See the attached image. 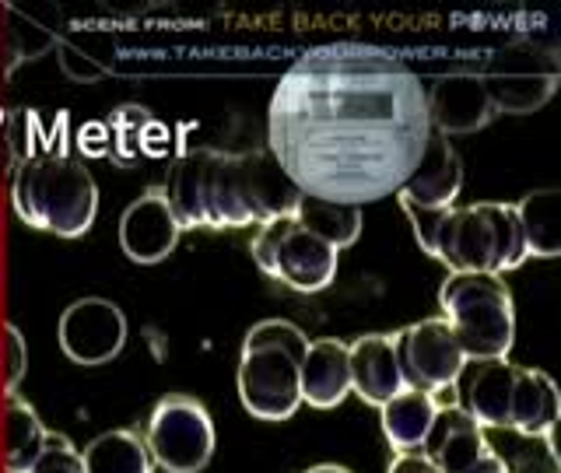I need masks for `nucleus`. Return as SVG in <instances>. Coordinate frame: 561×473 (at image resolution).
I'll return each mask as SVG.
<instances>
[{
  "mask_svg": "<svg viewBox=\"0 0 561 473\" xmlns=\"http://www.w3.org/2000/svg\"><path fill=\"white\" fill-rule=\"evenodd\" d=\"M432 134L421 78L393 53L327 43L277 81L267 151L298 193L365 207L393 197Z\"/></svg>",
  "mask_w": 561,
  "mask_h": 473,
  "instance_id": "f257e3e1",
  "label": "nucleus"
},
{
  "mask_svg": "<svg viewBox=\"0 0 561 473\" xmlns=\"http://www.w3.org/2000/svg\"><path fill=\"white\" fill-rule=\"evenodd\" d=\"M306 473H351L347 466H337V463H323V466H312Z\"/></svg>",
  "mask_w": 561,
  "mask_h": 473,
  "instance_id": "473e14b6",
  "label": "nucleus"
},
{
  "mask_svg": "<svg viewBox=\"0 0 561 473\" xmlns=\"http://www.w3.org/2000/svg\"><path fill=\"white\" fill-rule=\"evenodd\" d=\"M46 428L32 403L8 396L4 411V466L8 473H25L46 446Z\"/></svg>",
  "mask_w": 561,
  "mask_h": 473,
  "instance_id": "a878e982",
  "label": "nucleus"
},
{
  "mask_svg": "<svg viewBox=\"0 0 561 473\" xmlns=\"http://www.w3.org/2000/svg\"><path fill=\"white\" fill-rule=\"evenodd\" d=\"M435 411H438V403L432 393L400 390L397 396H390L379 407L382 435L390 438V446L397 452H417L432 428V420H435Z\"/></svg>",
  "mask_w": 561,
  "mask_h": 473,
  "instance_id": "4be33fe9",
  "label": "nucleus"
},
{
  "mask_svg": "<svg viewBox=\"0 0 561 473\" xmlns=\"http://www.w3.org/2000/svg\"><path fill=\"white\" fill-rule=\"evenodd\" d=\"M488 452L505 473H561L554 435H530L516 428H484Z\"/></svg>",
  "mask_w": 561,
  "mask_h": 473,
  "instance_id": "aec40b11",
  "label": "nucleus"
},
{
  "mask_svg": "<svg viewBox=\"0 0 561 473\" xmlns=\"http://www.w3.org/2000/svg\"><path fill=\"white\" fill-rule=\"evenodd\" d=\"M291 218L316 239L333 245L337 253L347 250V245L362 235V207H351V204H330V200H316L302 193Z\"/></svg>",
  "mask_w": 561,
  "mask_h": 473,
  "instance_id": "b1692460",
  "label": "nucleus"
},
{
  "mask_svg": "<svg viewBox=\"0 0 561 473\" xmlns=\"http://www.w3.org/2000/svg\"><path fill=\"white\" fill-rule=\"evenodd\" d=\"M428 102V123L435 134L443 137H463L484 130L495 119V105L488 99V88L481 70H456V74H443L432 92H425Z\"/></svg>",
  "mask_w": 561,
  "mask_h": 473,
  "instance_id": "f8f14e48",
  "label": "nucleus"
},
{
  "mask_svg": "<svg viewBox=\"0 0 561 473\" xmlns=\"http://www.w3.org/2000/svg\"><path fill=\"white\" fill-rule=\"evenodd\" d=\"M250 250L256 267L291 291L302 295L323 291L337 277L341 253L323 239H316L312 232H306L295 218H274L267 224H260Z\"/></svg>",
  "mask_w": 561,
  "mask_h": 473,
  "instance_id": "6e6552de",
  "label": "nucleus"
},
{
  "mask_svg": "<svg viewBox=\"0 0 561 473\" xmlns=\"http://www.w3.org/2000/svg\"><path fill=\"white\" fill-rule=\"evenodd\" d=\"M403 215L411 218V228H414V239L421 242V250L428 256H435V235H438V224H443L446 210H425V207H414V204H400Z\"/></svg>",
  "mask_w": 561,
  "mask_h": 473,
  "instance_id": "c85d7f7f",
  "label": "nucleus"
},
{
  "mask_svg": "<svg viewBox=\"0 0 561 473\" xmlns=\"http://www.w3.org/2000/svg\"><path fill=\"white\" fill-rule=\"evenodd\" d=\"M460 189H463L460 154H456V148L449 145V137L432 130L425 140V151L417 158V165L397 189V200L425 207V210H446V207H453L456 197H460Z\"/></svg>",
  "mask_w": 561,
  "mask_h": 473,
  "instance_id": "4468645a",
  "label": "nucleus"
},
{
  "mask_svg": "<svg viewBox=\"0 0 561 473\" xmlns=\"http://www.w3.org/2000/svg\"><path fill=\"white\" fill-rule=\"evenodd\" d=\"M25 473H84V463H81V452L70 446V438L49 431L39 460H35Z\"/></svg>",
  "mask_w": 561,
  "mask_h": 473,
  "instance_id": "bb28decb",
  "label": "nucleus"
},
{
  "mask_svg": "<svg viewBox=\"0 0 561 473\" xmlns=\"http://www.w3.org/2000/svg\"><path fill=\"white\" fill-rule=\"evenodd\" d=\"M561 417V396L551 376L540 368L519 365L516 390H513V428L530 435H554V425Z\"/></svg>",
  "mask_w": 561,
  "mask_h": 473,
  "instance_id": "412c9836",
  "label": "nucleus"
},
{
  "mask_svg": "<svg viewBox=\"0 0 561 473\" xmlns=\"http://www.w3.org/2000/svg\"><path fill=\"white\" fill-rule=\"evenodd\" d=\"M481 78L495 113L526 116L543 109L548 99L558 92L561 64L551 46L537 39H513L491 53Z\"/></svg>",
  "mask_w": 561,
  "mask_h": 473,
  "instance_id": "0eeeda50",
  "label": "nucleus"
},
{
  "mask_svg": "<svg viewBox=\"0 0 561 473\" xmlns=\"http://www.w3.org/2000/svg\"><path fill=\"white\" fill-rule=\"evenodd\" d=\"M4 350H8V376H4V393L14 396V390L22 385L25 379V365H28V347H25V337L18 326H4Z\"/></svg>",
  "mask_w": 561,
  "mask_h": 473,
  "instance_id": "cd10ccee",
  "label": "nucleus"
},
{
  "mask_svg": "<svg viewBox=\"0 0 561 473\" xmlns=\"http://www.w3.org/2000/svg\"><path fill=\"white\" fill-rule=\"evenodd\" d=\"M4 11H8V8H0V14H4Z\"/></svg>",
  "mask_w": 561,
  "mask_h": 473,
  "instance_id": "72a5a7b5",
  "label": "nucleus"
},
{
  "mask_svg": "<svg viewBox=\"0 0 561 473\" xmlns=\"http://www.w3.org/2000/svg\"><path fill=\"white\" fill-rule=\"evenodd\" d=\"M443 320L453 326L467 361L508 358L516 341V309L495 274H453L438 291Z\"/></svg>",
  "mask_w": 561,
  "mask_h": 473,
  "instance_id": "423d86ee",
  "label": "nucleus"
},
{
  "mask_svg": "<svg viewBox=\"0 0 561 473\" xmlns=\"http://www.w3.org/2000/svg\"><path fill=\"white\" fill-rule=\"evenodd\" d=\"M84 473H154L145 438L134 431H105L81 452Z\"/></svg>",
  "mask_w": 561,
  "mask_h": 473,
  "instance_id": "393cba45",
  "label": "nucleus"
},
{
  "mask_svg": "<svg viewBox=\"0 0 561 473\" xmlns=\"http://www.w3.org/2000/svg\"><path fill=\"white\" fill-rule=\"evenodd\" d=\"M516 207V221H519V239H523V253L526 256H558L561 253V197L558 189H537L526 193Z\"/></svg>",
  "mask_w": 561,
  "mask_h": 473,
  "instance_id": "5701e85b",
  "label": "nucleus"
},
{
  "mask_svg": "<svg viewBox=\"0 0 561 473\" xmlns=\"http://www.w3.org/2000/svg\"><path fill=\"white\" fill-rule=\"evenodd\" d=\"M57 337L75 365H105L127 344V315L110 298H78L64 309Z\"/></svg>",
  "mask_w": 561,
  "mask_h": 473,
  "instance_id": "9b49d317",
  "label": "nucleus"
},
{
  "mask_svg": "<svg viewBox=\"0 0 561 473\" xmlns=\"http://www.w3.org/2000/svg\"><path fill=\"white\" fill-rule=\"evenodd\" d=\"M298 390H302V403L316 411H330L344 403V396L351 393L347 344L337 337L312 341L306 347L302 365H298Z\"/></svg>",
  "mask_w": 561,
  "mask_h": 473,
  "instance_id": "a211bd4d",
  "label": "nucleus"
},
{
  "mask_svg": "<svg viewBox=\"0 0 561 473\" xmlns=\"http://www.w3.org/2000/svg\"><path fill=\"white\" fill-rule=\"evenodd\" d=\"M386 473H438V470L421 452H397V460Z\"/></svg>",
  "mask_w": 561,
  "mask_h": 473,
  "instance_id": "7c9ffc66",
  "label": "nucleus"
},
{
  "mask_svg": "<svg viewBox=\"0 0 561 473\" xmlns=\"http://www.w3.org/2000/svg\"><path fill=\"white\" fill-rule=\"evenodd\" d=\"M417 452L438 473H463L488 452L484 428L463 407H438Z\"/></svg>",
  "mask_w": 561,
  "mask_h": 473,
  "instance_id": "dca6fc26",
  "label": "nucleus"
},
{
  "mask_svg": "<svg viewBox=\"0 0 561 473\" xmlns=\"http://www.w3.org/2000/svg\"><path fill=\"white\" fill-rule=\"evenodd\" d=\"M347 365H351V393H358L368 407H382L390 396L408 390L390 333H365L355 344H347Z\"/></svg>",
  "mask_w": 561,
  "mask_h": 473,
  "instance_id": "2eb2a0df",
  "label": "nucleus"
},
{
  "mask_svg": "<svg viewBox=\"0 0 561 473\" xmlns=\"http://www.w3.org/2000/svg\"><path fill=\"white\" fill-rule=\"evenodd\" d=\"M298 186L274 162L267 148L260 151H207L201 183V218L204 228H242L267 224L274 218H291L298 204Z\"/></svg>",
  "mask_w": 561,
  "mask_h": 473,
  "instance_id": "f03ea898",
  "label": "nucleus"
},
{
  "mask_svg": "<svg viewBox=\"0 0 561 473\" xmlns=\"http://www.w3.org/2000/svg\"><path fill=\"white\" fill-rule=\"evenodd\" d=\"M435 259L453 274H508L526 259L513 204L449 207L435 235Z\"/></svg>",
  "mask_w": 561,
  "mask_h": 473,
  "instance_id": "39448f33",
  "label": "nucleus"
},
{
  "mask_svg": "<svg viewBox=\"0 0 561 473\" xmlns=\"http://www.w3.org/2000/svg\"><path fill=\"white\" fill-rule=\"evenodd\" d=\"M14 215L28 228L78 239L95 224L99 186L78 158H28L14 169L11 183Z\"/></svg>",
  "mask_w": 561,
  "mask_h": 473,
  "instance_id": "7ed1b4c3",
  "label": "nucleus"
},
{
  "mask_svg": "<svg viewBox=\"0 0 561 473\" xmlns=\"http://www.w3.org/2000/svg\"><path fill=\"white\" fill-rule=\"evenodd\" d=\"M463 473H505V470H502V463L495 460V455H491V452H484L481 460L473 463L470 470H463Z\"/></svg>",
  "mask_w": 561,
  "mask_h": 473,
  "instance_id": "2f4dec72",
  "label": "nucleus"
},
{
  "mask_svg": "<svg viewBox=\"0 0 561 473\" xmlns=\"http://www.w3.org/2000/svg\"><path fill=\"white\" fill-rule=\"evenodd\" d=\"M180 232L183 228L162 189L140 193L119 218V245L134 263H162L175 250Z\"/></svg>",
  "mask_w": 561,
  "mask_h": 473,
  "instance_id": "ddd939ff",
  "label": "nucleus"
},
{
  "mask_svg": "<svg viewBox=\"0 0 561 473\" xmlns=\"http://www.w3.org/2000/svg\"><path fill=\"white\" fill-rule=\"evenodd\" d=\"M105 127H110V158L123 169L137 165L140 158H162L169 151L165 130L158 127L145 105H119L105 119Z\"/></svg>",
  "mask_w": 561,
  "mask_h": 473,
  "instance_id": "6ab92c4d",
  "label": "nucleus"
},
{
  "mask_svg": "<svg viewBox=\"0 0 561 473\" xmlns=\"http://www.w3.org/2000/svg\"><path fill=\"white\" fill-rule=\"evenodd\" d=\"M519 365L508 358L473 361L463 379V411L481 428H513V390Z\"/></svg>",
  "mask_w": 561,
  "mask_h": 473,
  "instance_id": "f3484780",
  "label": "nucleus"
},
{
  "mask_svg": "<svg viewBox=\"0 0 561 473\" xmlns=\"http://www.w3.org/2000/svg\"><path fill=\"white\" fill-rule=\"evenodd\" d=\"M309 337L288 320H263L242 341L239 358V396L242 407L260 420H288L302 390L298 365L306 358Z\"/></svg>",
  "mask_w": 561,
  "mask_h": 473,
  "instance_id": "20e7f679",
  "label": "nucleus"
},
{
  "mask_svg": "<svg viewBox=\"0 0 561 473\" xmlns=\"http://www.w3.org/2000/svg\"><path fill=\"white\" fill-rule=\"evenodd\" d=\"M145 446L165 473H201L215 455V420L193 396H165L148 417Z\"/></svg>",
  "mask_w": 561,
  "mask_h": 473,
  "instance_id": "1a4fd4ad",
  "label": "nucleus"
},
{
  "mask_svg": "<svg viewBox=\"0 0 561 473\" xmlns=\"http://www.w3.org/2000/svg\"><path fill=\"white\" fill-rule=\"evenodd\" d=\"M393 344H397L400 376L408 382V390H421V393L435 396V393L449 390L467 368L463 347L443 315L400 330Z\"/></svg>",
  "mask_w": 561,
  "mask_h": 473,
  "instance_id": "9d476101",
  "label": "nucleus"
},
{
  "mask_svg": "<svg viewBox=\"0 0 561 473\" xmlns=\"http://www.w3.org/2000/svg\"><path fill=\"white\" fill-rule=\"evenodd\" d=\"M78 151L84 158H110V127L105 123H84V127H78Z\"/></svg>",
  "mask_w": 561,
  "mask_h": 473,
  "instance_id": "c756f323",
  "label": "nucleus"
}]
</instances>
